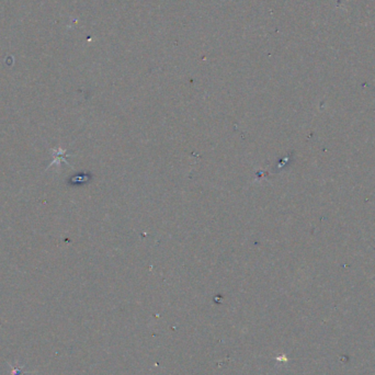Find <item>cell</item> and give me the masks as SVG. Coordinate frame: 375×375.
<instances>
[{
	"mask_svg": "<svg viewBox=\"0 0 375 375\" xmlns=\"http://www.w3.org/2000/svg\"><path fill=\"white\" fill-rule=\"evenodd\" d=\"M9 365L11 367V375H27V374H32L34 373L33 371H27L25 365H20L18 362L15 364L9 363Z\"/></svg>",
	"mask_w": 375,
	"mask_h": 375,
	"instance_id": "cell-1",
	"label": "cell"
}]
</instances>
